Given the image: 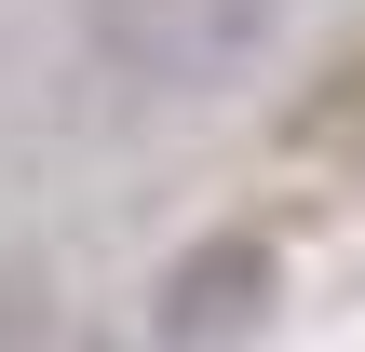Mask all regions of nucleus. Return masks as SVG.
Wrapping results in <instances>:
<instances>
[{
	"instance_id": "1",
	"label": "nucleus",
	"mask_w": 365,
	"mask_h": 352,
	"mask_svg": "<svg viewBox=\"0 0 365 352\" xmlns=\"http://www.w3.org/2000/svg\"><path fill=\"white\" fill-rule=\"evenodd\" d=\"M81 41H95V68H122L149 95H203V81L257 68L271 0H81Z\"/></svg>"
},
{
	"instance_id": "2",
	"label": "nucleus",
	"mask_w": 365,
	"mask_h": 352,
	"mask_svg": "<svg viewBox=\"0 0 365 352\" xmlns=\"http://www.w3.org/2000/svg\"><path fill=\"white\" fill-rule=\"evenodd\" d=\"M271 285H284V258H271L257 231H203V244L149 285V339L163 352H230L257 312H271Z\"/></svg>"
},
{
	"instance_id": "3",
	"label": "nucleus",
	"mask_w": 365,
	"mask_h": 352,
	"mask_svg": "<svg viewBox=\"0 0 365 352\" xmlns=\"http://www.w3.org/2000/svg\"><path fill=\"white\" fill-rule=\"evenodd\" d=\"M41 312H54V298H41V271H0V352L41 339Z\"/></svg>"
}]
</instances>
